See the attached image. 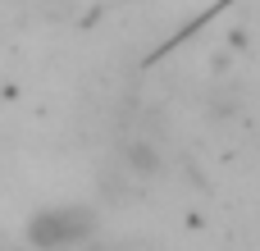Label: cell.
<instances>
[{"label":"cell","mask_w":260,"mask_h":251,"mask_svg":"<svg viewBox=\"0 0 260 251\" xmlns=\"http://www.w3.org/2000/svg\"><path fill=\"white\" fill-rule=\"evenodd\" d=\"M96 233V215L87 206H46L27 219V247L32 251H69L82 247Z\"/></svg>","instance_id":"1"}]
</instances>
